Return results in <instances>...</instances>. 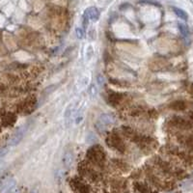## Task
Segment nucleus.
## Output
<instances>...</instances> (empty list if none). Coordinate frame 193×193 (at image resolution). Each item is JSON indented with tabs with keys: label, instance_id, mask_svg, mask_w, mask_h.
Here are the masks:
<instances>
[{
	"label": "nucleus",
	"instance_id": "f257e3e1",
	"mask_svg": "<svg viewBox=\"0 0 193 193\" xmlns=\"http://www.w3.org/2000/svg\"><path fill=\"white\" fill-rule=\"evenodd\" d=\"M87 157H88L89 160L92 162L103 166V164L105 161V154L104 151L100 146L96 145L93 148H91L88 152H87Z\"/></svg>",
	"mask_w": 193,
	"mask_h": 193
},
{
	"label": "nucleus",
	"instance_id": "f03ea898",
	"mask_svg": "<svg viewBox=\"0 0 193 193\" xmlns=\"http://www.w3.org/2000/svg\"><path fill=\"white\" fill-rule=\"evenodd\" d=\"M114 120L113 118L108 114H102L96 120V128L100 133H103L107 130L109 126H111L113 124Z\"/></svg>",
	"mask_w": 193,
	"mask_h": 193
},
{
	"label": "nucleus",
	"instance_id": "7ed1b4c3",
	"mask_svg": "<svg viewBox=\"0 0 193 193\" xmlns=\"http://www.w3.org/2000/svg\"><path fill=\"white\" fill-rule=\"evenodd\" d=\"M107 142L109 143V146L111 145V147H113V148H115L118 151L124 152V150H125V144H124V142L118 135L113 134L111 136H109Z\"/></svg>",
	"mask_w": 193,
	"mask_h": 193
},
{
	"label": "nucleus",
	"instance_id": "20e7f679",
	"mask_svg": "<svg viewBox=\"0 0 193 193\" xmlns=\"http://www.w3.org/2000/svg\"><path fill=\"white\" fill-rule=\"evenodd\" d=\"M25 131H26V127L25 126L20 127V130H17L15 134L12 136V138L10 139V141H9V144H10L11 146L17 145L22 140V138H23V136L25 134Z\"/></svg>",
	"mask_w": 193,
	"mask_h": 193
},
{
	"label": "nucleus",
	"instance_id": "39448f33",
	"mask_svg": "<svg viewBox=\"0 0 193 193\" xmlns=\"http://www.w3.org/2000/svg\"><path fill=\"white\" fill-rule=\"evenodd\" d=\"M84 17L87 18V20L96 21L100 17V12L96 7H89L88 9H86Z\"/></svg>",
	"mask_w": 193,
	"mask_h": 193
},
{
	"label": "nucleus",
	"instance_id": "423d86ee",
	"mask_svg": "<svg viewBox=\"0 0 193 193\" xmlns=\"http://www.w3.org/2000/svg\"><path fill=\"white\" fill-rule=\"evenodd\" d=\"M72 159H73V155L71 151H68L64 154V157H63V164L64 166L66 168H70L71 165L72 163Z\"/></svg>",
	"mask_w": 193,
	"mask_h": 193
},
{
	"label": "nucleus",
	"instance_id": "0eeeda50",
	"mask_svg": "<svg viewBox=\"0 0 193 193\" xmlns=\"http://www.w3.org/2000/svg\"><path fill=\"white\" fill-rule=\"evenodd\" d=\"M173 11H174V13L176 14V16L179 17H180L181 20H186L187 18H188L187 14H186L185 11H183V10H182V9H180V8L174 7V8H173Z\"/></svg>",
	"mask_w": 193,
	"mask_h": 193
},
{
	"label": "nucleus",
	"instance_id": "6e6552de",
	"mask_svg": "<svg viewBox=\"0 0 193 193\" xmlns=\"http://www.w3.org/2000/svg\"><path fill=\"white\" fill-rule=\"evenodd\" d=\"M178 27H179V30H180L181 34L183 36V37H187L189 35V30H188L187 26L183 23H179L178 24Z\"/></svg>",
	"mask_w": 193,
	"mask_h": 193
},
{
	"label": "nucleus",
	"instance_id": "1a4fd4ad",
	"mask_svg": "<svg viewBox=\"0 0 193 193\" xmlns=\"http://www.w3.org/2000/svg\"><path fill=\"white\" fill-rule=\"evenodd\" d=\"M172 108L176 109V110H183L185 108V104L182 100H178V102H175L172 104Z\"/></svg>",
	"mask_w": 193,
	"mask_h": 193
},
{
	"label": "nucleus",
	"instance_id": "9d476101",
	"mask_svg": "<svg viewBox=\"0 0 193 193\" xmlns=\"http://www.w3.org/2000/svg\"><path fill=\"white\" fill-rule=\"evenodd\" d=\"M185 145L187 147L188 149L193 151V135L186 136L185 139Z\"/></svg>",
	"mask_w": 193,
	"mask_h": 193
},
{
	"label": "nucleus",
	"instance_id": "9b49d317",
	"mask_svg": "<svg viewBox=\"0 0 193 193\" xmlns=\"http://www.w3.org/2000/svg\"><path fill=\"white\" fill-rule=\"evenodd\" d=\"M75 33H76V36H77V38L78 39H83L84 38V31L82 28H80V27H77V28L75 29Z\"/></svg>",
	"mask_w": 193,
	"mask_h": 193
},
{
	"label": "nucleus",
	"instance_id": "f8f14e48",
	"mask_svg": "<svg viewBox=\"0 0 193 193\" xmlns=\"http://www.w3.org/2000/svg\"><path fill=\"white\" fill-rule=\"evenodd\" d=\"M89 94L91 95V96H93V98L96 96V89L95 85H92V86H91V88H90V90H89Z\"/></svg>",
	"mask_w": 193,
	"mask_h": 193
},
{
	"label": "nucleus",
	"instance_id": "ddd939ff",
	"mask_svg": "<svg viewBox=\"0 0 193 193\" xmlns=\"http://www.w3.org/2000/svg\"><path fill=\"white\" fill-rule=\"evenodd\" d=\"M98 81H99V83L102 85V84H103V81H104V78L102 76V75H99L98 76Z\"/></svg>",
	"mask_w": 193,
	"mask_h": 193
},
{
	"label": "nucleus",
	"instance_id": "4468645a",
	"mask_svg": "<svg viewBox=\"0 0 193 193\" xmlns=\"http://www.w3.org/2000/svg\"><path fill=\"white\" fill-rule=\"evenodd\" d=\"M189 122H190V124H191L192 127H193V114L190 115V121H189Z\"/></svg>",
	"mask_w": 193,
	"mask_h": 193
}]
</instances>
